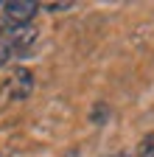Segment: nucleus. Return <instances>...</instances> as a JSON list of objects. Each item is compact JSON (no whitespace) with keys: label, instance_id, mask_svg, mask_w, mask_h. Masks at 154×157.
I'll use <instances>...</instances> for the list:
<instances>
[{"label":"nucleus","instance_id":"0eeeda50","mask_svg":"<svg viewBox=\"0 0 154 157\" xmlns=\"http://www.w3.org/2000/svg\"><path fill=\"white\" fill-rule=\"evenodd\" d=\"M109 157H129L126 151H115V154H109Z\"/></svg>","mask_w":154,"mask_h":157},{"label":"nucleus","instance_id":"39448f33","mask_svg":"<svg viewBox=\"0 0 154 157\" xmlns=\"http://www.w3.org/2000/svg\"><path fill=\"white\" fill-rule=\"evenodd\" d=\"M73 9V3H65V0H62V3H53V0H51V3H39V11H48V14H56V11H70Z\"/></svg>","mask_w":154,"mask_h":157},{"label":"nucleus","instance_id":"f257e3e1","mask_svg":"<svg viewBox=\"0 0 154 157\" xmlns=\"http://www.w3.org/2000/svg\"><path fill=\"white\" fill-rule=\"evenodd\" d=\"M36 11H39V3H34V0H11V3H3L0 17H3L6 28H17V25H31Z\"/></svg>","mask_w":154,"mask_h":157},{"label":"nucleus","instance_id":"20e7f679","mask_svg":"<svg viewBox=\"0 0 154 157\" xmlns=\"http://www.w3.org/2000/svg\"><path fill=\"white\" fill-rule=\"evenodd\" d=\"M137 157H154V132L137 143Z\"/></svg>","mask_w":154,"mask_h":157},{"label":"nucleus","instance_id":"6e6552de","mask_svg":"<svg viewBox=\"0 0 154 157\" xmlns=\"http://www.w3.org/2000/svg\"><path fill=\"white\" fill-rule=\"evenodd\" d=\"M0 9H3V3H0Z\"/></svg>","mask_w":154,"mask_h":157},{"label":"nucleus","instance_id":"423d86ee","mask_svg":"<svg viewBox=\"0 0 154 157\" xmlns=\"http://www.w3.org/2000/svg\"><path fill=\"white\" fill-rule=\"evenodd\" d=\"M11 59H14V56H11V51L6 48V42H3V39H0V67H3V65H9Z\"/></svg>","mask_w":154,"mask_h":157},{"label":"nucleus","instance_id":"f03ea898","mask_svg":"<svg viewBox=\"0 0 154 157\" xmlns=\"http://www.w3.org/2000/svg\"><path fill=\"white\" fill-rule=\"evenodd\" d=\"M36 28L34 25H17V28H3V34H0V39L6 42V48L11 51V56H20L25 53L28 48H34L36 42Z\"/></svg>","mask_w":154,"mask_h":157},{"label":"nucleus","instance_id":"7ed1b4c3","mask_svg":"<svg viewBox=\"0 0 154 157\" xmlns=\"http://www.w3.org/2000/svg\"><path fill=\"white\" fill-rule=\"evenodd\" d=\"M31 93H34V73L28 67H17L6 82V98L9 101H25Z\"/></svg>","mask_w":154,"mask_h":157}]
</instances>
